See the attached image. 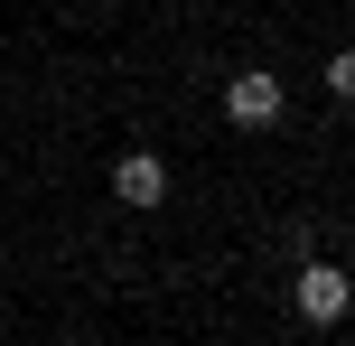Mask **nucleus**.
<instances>
[{
    "instance_id": "3",
    "label": "nucleus",
    "mask_w": 355,
    "mask_h": 346,
    "mask_svg": "<svg viewBox=\"0 0 355 346\" xmlns=\"http://www.w3.org/2000/svg\"><path fill=\"white\" fill-rule=\"evenodd\" d=\"M112 197H122V206H159L168 197V159H159V150H131V159L112 168Z\"/></svg>"
},
{
    "instance_id": "2",
    "label": "nucleus",
    "mask_w": 355,
    "mask_h": 346,
    "mask_svg": "<svg viewBox=\"0 0 355 346\" xmlns=\"http://www.w3.org/2000/svg\"><path fill=\"white\" fill-rule=\"evenodd\" d=\"M290 300H300V318H309V328H337V318L355 309V281L337 272V262H318V253H309V262H300V281H290Z\"/></svg>"
},
{
    "instance_id": "4",
    "label": "nucleus",
    "mask_w": 355,
    "mask_h": 346,
    "mask_svg": "<svg viewBox=\"0 0 355 346\" xmlns=\"http://www.w3.org/2000/svg\"><path fill=\"white\" fill-rule=\"evenodd\" d=\"M327 94H337V103H355V47L327 56Z\"/></svg>"
},
{
    "instance_id": "1",
    "label": "nucleus",
    "mask_w": 355,
    "mask_h": 346,
    "mask_svg": "<svg viewBox=\"0 0 355 346\" xmlns=\"http://www.w3.org/2000/svg\"><path fill=\"white\" fill-rule=\"evenodd\" d=\"M281 103H290V94H281V75H271V66L225 75V122H234V131H271V122H281Z\"/></svg>"
}]
</instances>
